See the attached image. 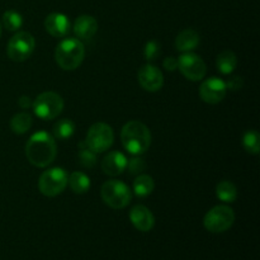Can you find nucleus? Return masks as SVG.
<instances>
[{
    "mask_svg": "<svg viewBox=\"0 0 260 260\" xmlns=\"http://www.w3.org/2000/svg\"><path fill=\"white\" fill-rule=\"evenodd\" d=\"M57 155L56 141L45 131L36 132L25 145V156L28 161L37 168H46L53 162Z\"/></svg>",
    "mask_w": 260,
    "mask_h": 260,
    "instance_id": "f257e3e1",
    "label": "nucleus"
},
{
    "mask_svg": "<svg viewBox=\"0 0 260 260\" xmlns=\"http://www.w3.org/2000/svg\"><path fill=\"white\" fill-rule=\"evenodd\" d=\"M121 141L124 149L132 155H141L151 145V132L140 121H129L122 127Z\"/></svg>",
    "mask_w": 260,
    "mask_h": 260,
    "instance_id": "f03ea898",
    "label": "nucleus"
},
{
    "mask_svg": "<svg viewBox=\"0 0 260 260\" xmlns=\"http://www.w3.org/2000/svg\"><path fill=\"white\" fill-rule=\"evenodd\" d=\"M85 56V48L81 41L66 38L61 41L55 50V60L62 70L73 71L81 65Z\"/></svg>",
    "mask_w": 260,
    "mask_h": 260,
    "instance_id": "7ed1b4c3",
    "label": "nucleus"
},
{
    "mask_svg": "<svg viewBox=\"0 0 260 260\" xmlns=\"http://www.w3.org/2000/svg\"><path fill=\"white\" fill-rule=\"evenodd\" d=\"M102 200L108 207L121 210L128 206L132 200V192L121 180H108L102 185Z\"/></svg>",
    "mask_w": 260,
    "mask_h": 260,
    "instance_id": "20e7f679",
    "label": "nucleus"
},
{
    "mask_svg": "<svg viewBox=\"0 0 260 260\" xmlns=\"http://www.w3.org/2000/svg\"><path fill=\"white\" fill-rule=\"evenodd\" d=\"M33 112L38 118L51 121L60 116L63 109V99L55 91H45L40 94L32 103Z\"/></svg>",
    "mask_w": 260,
    "mask_h": 260,
    "instance_id": "39448f33",
    "label": "nucleus"
},
{
    "mask_svg": "<svg viewBox=\"0 0 260 260\" xmlns=\"http://www.w3.org/2000/svg\"><path fill=\"white\" fill-rule=\"evenodd\" d=\"M69 175L62 168H52L42 173L38 180L40 192L46 197H56L65 190Z\"/></svg>",
    "mask_w": 260,
    "mask_h": 260,
    "instance_id": "423d86ee",
    "label": "nucleus"
},
{
    "mask_svg": "<svg viewBox=\"0 0 260 260\" xmlns=\"http://www.w3.org/2000/svg\"><path fill=\"white\" fill-rule=\"evenodd\" d=\"M235 222V213L229 206H216L211 208L205 216L203 225L206 230L213 234H221L228 231Z\"/></svg>",
    "mask_w": 260,
    "mask_h": 260,
    "instance_id": "0eeeda50",
    "label": "nucleus"
},
{
    "mask_svg": "<svg viewBox=\"0 0 260 260\" xmlns=\"http://www.w3.org/2000/svg\"><path fill=\"white\" fill-rule=\"evenodd\" d=\"M113 129H112V127L109 124L103 123V122L94 123L89 128L85 140L89 149L93 150L95 154H101V152L107 151L113 145Z\"/></svg>",
    "mask_w": 260,
    "mask_h": 260,
    "instance_id": "6e6552de",
    "label": "nucleus"
},
{
    "mask_svg": "<svg viewBox=\"0 0 260 260\" xmlns=\"http://www.w3.org/2000/svg\"><path fill=\"white\" fill-rule=\"evenodd\" d=\"M36 41L28 32H17L8 43V56L15 62L25 61L33 53Z\"/></svg>",
    "mask_w": 260,
    "mask_h": 260,
    "instance_id": "1a4fd4ad",
    "label": "nucleus"
},
{
    "mask_svg": "<svg viewBox=\"0 0 260 260\" xmlns=\"http://www.w3.org/2000/svg\"><path fill=\"white\" fill-rule=\"evenodd\" d=\"M178 68L180 73L190 81H200L205 78L207 73L205 61L201 56L192 52H185L178 60Z\"/></svg>",
    "mask_w": 260,
    "mask_h": 260,
    "instance_id": "9d476101",
    "label": "nucleus"
},
{
    "mask_svg": "<svg viewBox=\"0 0 260 260\" xmlns=\"http://www.w3.org/2000/svg\"><path fill=\"white\" fill-rule=\"evenodd\" d=\"M226 91L228 89H226L225 81L221 80L220 78L212 76L202 83L200 88V96L206 103L217 104L225 98Z\"/></svg>",
    "mask_w": 260,
    "mask_h": 260,
    "instance_id": "9b49d317",
    "label": "nucleus"
},
{
    "mask_svg": "<svg viewBox=\"0 0 260 260\" xmlns=\"http://www.w3.org/2000/svg\"><path fill=\"white\" fill-rule=\"evenodd\" d=\"M139 83L146 91H159L164 84V76L162 73L154 65L142 66L139 71Z\"/></svg>",
    "mask_w": 260,
    "mask_h": 260,
    "instance_id": "f8f14e48",
    "label": "nucleus"
},
{
    "mask_svg": "<svg viewBox=\"0 0 260 260\" xmlns=\"http://www.w3.org/2000/svg\"><path fill=\"white\" fill-rule=\"evenodd\" d=\"M129 220L135 229L142 233H149L155 225V217L151 211L142 205H137L129 211Z\"/></svg>",
    "mask_w": 260,
    "mask_h": 260,
    "instance_id": "ddd939ff",
    "label": "nucleus"
},
{
    "mask_svg": "<svg viewBox=\"0 0 260 260\" xmlns=\"http://www.w3.org/2000/svg\"><path fill=\"white\" fill-rule=\"evenodd\" d=\"M45 28L52 37L62 38L70 32V20L62 13H51L45 19Z\"/></svg>",
    "mask_w": 260,
    "mask_h": 260,
    "instance_id": "4468645a",
    "label": "nucleus"
},
{
    "mask_svg": "<svg viewBox=\"0 0 260 260\" xmlns=\"http://www.w3.org/2000/svg\"><path fill=\"white\" fill-rule=\"evenodd\" d=\"M127 169V157L119 151H111L102 160V170L109 177H117Z\"/></svg>",
    "mask_w": 260,
    "mask_h": 260,
    "instance_id": "2eb2a0df",
    "label": "nucleus"
},
{
    "mask_svg": "<svg viewBox=\"0 0 260 260\" xmlns=\"http://www.w3.org/2000/svg\"><path fill=\"white\" fill-rule=\"evenodd\" d=\"M98 30V22L91 15H80L74 23V33L81 40H90Z\"/></svg>",
    "mask_w": 260,
    "mask_h": 260,
    "instance_id": "dca6fc26",
    "label": "nucleus"
},
{
    "mask_svg": "<svg viewBox=\"0 0 260 260\" xmlns=\"http://www.w3.org/2000/svg\"><path fill=\"white\" fill-rule=\"evenodd\" d=\"M200 35L198 32H196L194 29H187L182 30L179 35L175 38V47L180 52H190L192 50H194L198 45H200Z\"/></svg>",
    "mask_w": 260,
    "mask_h": 260,
    "instance_id": "f3484780",
    "label": "nucleus"
},
{
    "mask_svg": "<svg viewBox=\"0 0 260 260\" xmlns=\"http://www.w3.org/2000/svg\"><path fill=\"white\" fill-rule=\"evenodd\" d=\"M216 66L217 70L223 75H229L233 73L238 66V57L235 53L230 50H225L217 56V61H216Z\"/></svg>",
    "mask_w": 260,
    "mask_h": 260,
    "instance_id": "a211bd4d",
    "label": "nucleus"
},
{
    "mask_svg": "<svg viewBox=\"0 0 260 260\" xmlns=\"http://www.w3.org/2000/svg\"><path fill=\"white\" fill-rule=\"evenodd\" d=\"M68 184L70 185L71 190L76 194H84L90 189V178L83 172H74L69 177Z\"/></svg>",
    "mask_w": 260,
    "mask_h": 260,
    "instance_id": "6ab92c4d",
    "label": "nucleus"
},
{
    "mask_svg": "<svg viewBox=\"0 0 260 260\" xmlns=\"http://www.w3.org/2000/svg\"><path fill=\"white\" fill-rule=\"evenodd\" d=\"M32 123V116L28 112H22V113H17L15 116H13V118L10 119V128L14 134L23 135L29 131Z\"/></svg>",
    "mask_w": 260,
    "mask_h": 260,
    "instance_id": "aec40b11",
    "label": "nucleus"
},
{
    "mask_svg": "<svg viewBox=\"0 0 260 260\" xmlns=\"http://www.w3.org/2000/svg\"><path fill=\"white\" fill-rule=\"evenodd\" d=\"M216 196L222 202L233 203L238 198V189L234 183L229 182V180H222L216 187Z\"/></svg>",
    "mask_w": 260,
    "mask_h": 260,
    "instance_id": "412c9836",
    "label": "nucleus"
},
{
    "mask_svg": "<svg viewBox=\"0 0 260 260\" xmlns=\"http://www.w3.org/2000/svg\"><path fill=\"white\" fill-rule=\"evenodd\" d=\"M154 188V179L150 175H139L134 182V192L137 197H147V196L151 194Z\"/></svg>",
    "mask_w": 260,
    "mask_h": 260,
    "instance_id": "4be33fe9",
    "label": "nucleus"
},
{
    "mask_svg": "<svg viewBox=\"0 0 260 260\" xmlns=\"http://www.w3.org/2000/svg\"><path fill=\"white\" fill-rule=\"evenodd\" d=\"M74 132H75V123L71 119H60L53 126V139L68 140L73 136Z\"/></svg>",
    "mask_w": 260,
    "mask_h": 260,
    "instance_id": "5701e85b",
    "label": "nucleus"
},
{
    "mask_svg": "<svg viewBox=\"0 0 260 260\" xmlns=\"http://www.w3.org/2000/svg\"><path fill=\"white\" fill-rule=\"evenodd\" d=\"M244 149L251 155H258L260 152V136L255 129H249L243 137Z\"/></svg>",
    "mask_w": 260,
    "mask_h": 260,
    "instance_id": "b1692460",
    "label": "nucleus"
},
{
    "mask_svg": "<svg viewBox=\"0 0 260 260\" xmlns=\"http://www.w3.org/2000/svg\"><path fill=\"white\" fill-rule=\"evenodd\" d=\"M3 24L10 32H15L23 25V18L15 10H8L3 15Z\"/></svg>",
    "mask_w": 260,
    "mask_h": 260,
    "instance_id": "393cba45",
    "label": "nucleus"
},
{
    "mask_svg": "<svg viewBox=\"0 0 260 260\" xmlns=\"http://www.w3.org/2000/svg\"><path fill=\"white\" fill-rule=\"evenodd\" d=\"M79 147H80V150H79V161H80V164L84 168H93L96 162L95 152L89 149L85 141L80 142Z\"/></svg>",
    "mask_w": 260,
    "mask_h": 260,
    "instance_id": "a878e982",
    "label": "nucleus"
},
{
    "mask_svg": "<svg viewBox=\"0 0 260 260\" xmlns=\"http://www.w3.org/2000/svg\"><path fill=\"white\" fill-rule=\"evenodd\" d=\"M160 56V45L156 41H149V42L145 45L144 48V57L145 60L151 62L155 61Z\"/></svg>",
    "mask_w": 260,
    "mask_h": 260,
    "instance_id": "bb28decb",
    "label": "nucleus"
},
{
    "mask_svg": "<svg viewBox=\"0 0 260 260\" xmlns=\"http://www.w3.org/2000/svg\"><path fill=\"white\" fill-rule=\"evenodd\" d=\"M127 168H128L131 174H139V173H141L145 169V162L142 159L134 157L131 160H127Z\"/></svg>",
    "mask_w": 260,
    "mask_h": 260,
    "instance_id": "cd10ccee",
    "label": "nucleus"
},
{
    "mask_svg": "<svg viewBox=\"0 0 260 260\" xmlns=\"http://www.w3.org/2000/svg\"><path fill=\"white\" fill-rule=\"evenodd\" d=\"M226 84V89H230V90H239V89L243 88V79L239 78V76H234Z\"/></svg>",
    "mask_w": 260,
    "mask_h": 260,
    "instance_id": "c85d7f7f",
    "label": "nucleus"
},
{
    "mask_svg": "<svg viewBox=\"0 0 260 260\" xmlns=\"http://www.w3.org/2000/svg\"><path fill=\"white\" fill-rule=\"evenodd\" d=\"M164 68L168 71H175L178 69V58L168 57L164 60Z\"/></svg>",
    "mask_w": 260,
    "mask_h": 260,
    "instance_id": "c756f323",
    "label": "nucleus"
},
{
    "mask_svg": "<svg viewBox=\"0 0 260 260\" xmlns=\"http://www.w3.org/2000/svg\"><path fill=\"white\" fill-rule=\"evenodd\" d=\"M32 103L33 102H30L29 96H25V95H22L19 98V101H18V104H19L20 108L23 109H27L29 108V107H32Z\"/></svg>",
    "mask_w": 260,
    "mask_h": 260,
    "instance_id": "7c9ffc66",
    "label": "nucleus"
},
{
    "mask_svg": "<svg viewBox=\"0 0 260 260\" xmlns=\"http://www.w3.org/2000/svg\"><path fill=\"white\" fill-rule=\"evenodd\" d=\"M0 35H2V23H0Z\"/></svg>",
    "mask_w": 260,
    "mask_h": 260,
    "instance_id": "2f4dec72",
    "label": "nucleus"
}]
</instances>
